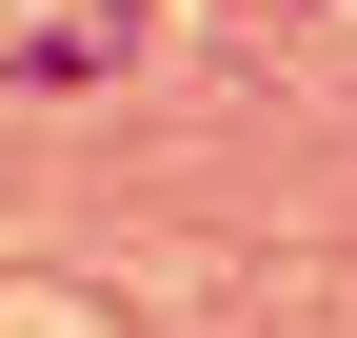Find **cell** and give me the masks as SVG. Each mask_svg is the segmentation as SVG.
<instances>
[{
	"instance_id": "6da1fadb",
	"label": "cell",
	"mask_w": 357,
	"mask_h": 338,
	"mask_svg": "<svg viewBox=\"0 0 357 338\" xmlns=\"http://www.w3.org/2000/svg\"><path fill=\"white\" fill-rule=\"evenodd\" d=\"M139 60V0H0V80L60 100V80H119Z\"/></svg>"
}]
</instances>
